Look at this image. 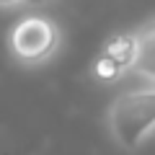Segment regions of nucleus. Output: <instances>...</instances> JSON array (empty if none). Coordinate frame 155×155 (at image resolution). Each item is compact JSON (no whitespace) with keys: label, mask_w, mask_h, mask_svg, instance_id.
<instances>
[{"label":"nucleus","mask_w":155,"mask_h":155,"mask_svg":"<svg viewBox=\"0 0 155 155\" xmlns=\"http://www.w3.org/2000/svg\"><path fill=\"white\" fill-rule=\"evenodd\" d=\"M111 137L124 150H137L155 132V85L119 93L106 114Z\"/></svg>","instance_id":"1"},{"label":"nucleus","mask_w":155,"mask_h":155,"mask_svg":"<svg viewBox=\"0 0 155 155\" xmlns=\"http://www.w3.org/2000/svg\"><path fill=\"white\" fill-rule=\"evenodd\" d=\"M62 44V31L49 16L31 13L13 23L8 34V49L23 67H39L49 62Z\"/></svg>","instance_id":"2"},{"label":"nucleus","mask_w":155,"mask_h":155,"mask_svg":"<svg viewBox=\"0 0 155 155\" xmlns=\"http://www.w3.org/2000/svg\"><path fill=\"white\" fill-rule=\"evenodd\" d=\"M134 36H137V62H134V70L142 78L153 80V85H155V21H147L145 26L134 28Z\"/></svg>","instance_id":"3"},{"label":"nucleus","mask_w":155,"mask_h":155,"mask_svg":"<svg viewBox=\"0 0 155 155\" xmlns=\"http://www.w3.org/2000/svg\"><path fill=\"white\" fill-rule=\"evenodd\" d=\"M104 54L114 57L116 62L122 67H132L134 70V62H137V36H134V31H127V34H114V36H109L104 41Z\"/></svg>","instance_id":"4"},{"label":"nucleus","mask_w":155,"mask_h":155,"mask_svg":"<svg viewBox=\"0 0 155 155\" xmlns=\"http://www.w3.org/2000/svg\"><path fill=\"white\" fill-rule=\"evenodd\" d=\"M91 72H93V78L98 83H116V80L127 72V67H122L114 57H109V54L101 52V54L91 62Z\"/></svg>","instance_id":"5"},{"label":"nucleus","mask_w":155,"mask_h":155,"mask_svg":"<svg viewBox=\"0 0 155 155\" xmlns=\"http://www.w3.org/2000/svg\"><path fill=\"white\" fill-rule=\"evenodd\" d=\"M49 3H54V0H26L23 5H31V8H39V5H49Z\"/></svg>","instance_id":"6"},{"label":"nucleus","mask_w":155,"mask_h":155,"mask_svg":"<svg viewBox=\"0 0 155 155\" xmlns=\"http://www.w3.org/2000/svg\"><path fill=\"white\" fill-rule=\"evenodd\" d=\"M3 3V8H16V5H23L26 0H0Z\"/></svg>","instance_id":"7"}]
</instances>
